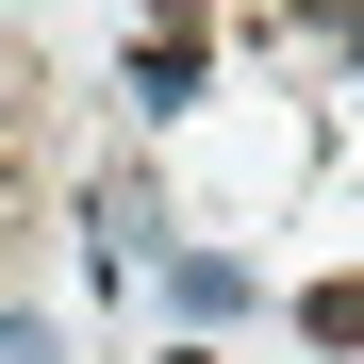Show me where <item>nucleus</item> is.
Listing matches in <instances>:
<instances>
[{
	"label": "nucleus",
	"mask_w": 364,
	"mask_h": 364,
	"mask_svg": "<svg viewBox=\"0 0 364 364\" xmlns=\"http://www.w3.org/2000/svg\"><path fill=\"white\" fill-rule=\"evenodd\" d=\"M298 331H315L331 364H364V282H315V298H298Z\"/></svg>",
	"instance_id": "3"
},
{
	"label": "nucleus",
	"mask_w": 364,
	"mask_h": 364,
	"mask_svg": "<svg viewBox=\"0 0 364 364\" xmlns=\"http://www.w3.org/2000/svg\"><path fill=\"white\" fill-rule=\"evenodd\" d=\"M166 298L215 331V315H249V265H232V249H199V265H166Z\"/></svg>",
	"instance_id": "2"
},
{
	"label": "nucleus",
	"mask_w": 364,
	"mask_h": 364,
	"mask_svg": "<svg viewBox=\"0 0 364 364\" xmlns=\"http://www.w3.org/2000/svg\"><path fill=\"white\" fill-rule=\"evenodd\" d=\"M149 33H166V50H199V33H215V0H149Z\"/></svg>",
	"instance_id": "6"
},
{
	"label": "nucleus",
	"mask_w": 364,
	"mask_h": 364,
	"mask_svg": "<svg viewBox=\"0 0 364 364\" xmlns=\"http://www.w3.org/2000/svg\"><path fill=\"white\" fill-rule=\"evenodd\" d=\"M0 364H67V331L50 315H0Z\"/></svg>",
	"instance_id": "5"
},
{
	"label": "nucleus",
	"mask_w": 364,
	"mask_h": 364,
	"mask_svg": "<svg viewBox=\"0 0 364 364\" xmlns=\"http://www.w3.org/2000/svg\"><path fill=\"white\" fill-rule=\"evenodd\" d=\"M133 116H199V50H166V33H133Z\"/></svg>",
	"instance_id": "1"
},
{
	"label": "nucleus",
	"mask_w": 364,
	"mask_h": 364,
	"mask_svg": "<svg viewBox=\"0 0 364 364\" xmlns=\"http://www.w3.org/2000/svg\"><path fill=\"white\" fill-rule=\"evenodd\" d=\"M298 33H315V50H364V0H298Z\"/></svg>",
	"instance_id": "4"
}]
</instances>
